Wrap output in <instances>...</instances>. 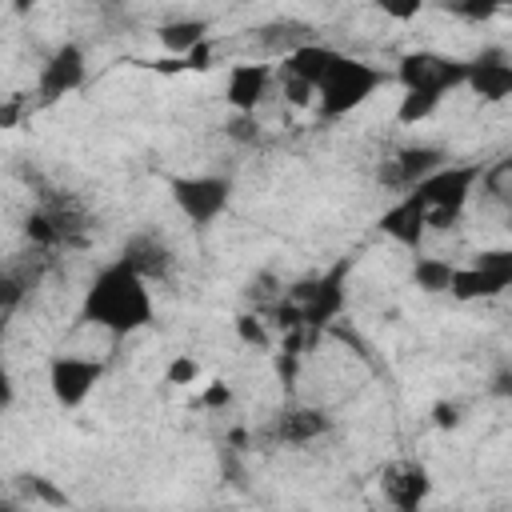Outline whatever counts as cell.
I'll return each instance as SVG.
<instances>
[{
	"instance_id": "6da1fadb",
	"label": "cell",
	"mask_w": 512,
	"mask_h": 512,
	"mask_svg": "<svg viewBox=\"0 0 512 512\" xmlns=\"http://www.w3.org/2000/svg\"><path fill=\"white\" fill-rule=\"evenodd\" d=\"M152 312H156V304H152L148 280H140L124 260L104 264L88 280L84 300H80V320L104 328L108 336H132V332L148 328Z\"/></svg>"
},
{
	"instance_id": "7a4b0ae2",
	"label": "cell",
	"mask_w": 512,
	"mask_h": 512,
	"mask_svg": "<svg viewBox=\"0 0 512 512\" xmlns=\"http://www.w3.org/2000/svg\"><path fill=\"white\" fill-rule=\"evenodd\" d=\"M348 272H352V256L336 260L332 268H324L320 276H308V280H296L284 288L280 304L272 308L276 324L280 328H300V332H320L328 328L344 304H348Z\"/></svg>"
},
{
	"instance_id": "3957f363",
	"label": "cell",
	"mask_w": 512,
	"mask_h": 512,
	"mask_svg": "<svg viewBox=\"0 0 512 512\" xmlns=\"http://www.w3.org/2000/svg\"><path fill=\"white\" fill-rule=\"evenodd\" d=\"M480 176H484V168L476 160L472 164H444L428 180H420L416 188H408L424 204V228L428 232L456 228V220L464 216V208H468L472 188L480 184Z\"/></svg>"
},
{
	"instance_id": "277c9868",
	"label": "cell",
	"mask_w": 512,
	"mask_h": 512,
	"mask_svg": "<svg viewBox=\"0 0 512 512\" xmlns=\"http://www.w3.org/2000/svg\"><path fill=\"white\" fill-rule=\"evenodd\" d=\"M384 84H388V72H384V68H376V64H368V60H356V56H344V60L328 72V80L316 88V108H320L324 120L348 116V112H356L360 104H368Z\"/></svg>"
},
{
	"instance_id": "5b68a950",
	"label": "cell",
	"mask_w": 512,
	"mask_h": 512,
	"mask_svg": "<svg viewBox=\"0 0 512 512\" xmlns=\"http://www.w3.org/2000/svg\"><path fill=\"white\" fill-rule=\"evenodd\" d=\"M168 196L172 204L180 208V216L192 224V228H208L216 224V216L228 208L232 200V180L228 176H168Z\"/></svg>"
},
{
	"instance_id": "8992f818",
	"label": "cell",
	"mask_w": 512,
	"mask_h": 512,
	"mask_svg": "<svg viewBox=\"0 0 512 512\" xmlns=\"http://www.w3.org/2000/svg\"><path fill=\"white\" fill-rule=\"evenodd\" d=\"M396 80L404 92H432V96H448L456 88H464V60L444 56V52H404L396 64Z\"/></svg>"
},
{
	"instance_id": "52a82bcc",
	"label": "cell",
	"mask_w": 512,
	"mask_h": 512,
	"mask_svg": "<svg viewBox=\"0 0 512 512\" xmlns=\"http://www.w3.org/2000/svg\"><path fill=\"white\" fill-rule=\"evenodd\" d=\"M508 284H512V252L508 248H488V252H476L472 264H464V268L456 264L448 296H456L464 304L468 300H492Z\"/></svg>"
},
{
	"instance_id": "ba28073f",
	"label": "cell",
	"mask_w": 512,
	"mask_h": 512,
	"mask_svg": "<svg viewBox=\"0 0 512 512\" xmlns=\"http://www.w3.org/2000/svg\"><path fill=\"white\" fill-rule=\"evenodd\" d=\"M100 380H104V360L76 356V352H56L48 360V388L60 408H80Z\"/></svg>"
},
{
	"instance_id": "9c48e42d",
	"label": "cell",
	"mask_w": 512,
	"mask_h": 512,
	"mask_svg": "<svg viewBox=\"0 0 512 512\" xmlns=\"http://www.w3.org/2000/svg\"><path fill=\"white\" fill-rule=\"evenodd\" d=\"M448 164V152L444 148H436V144H408V148H400V152H392L380 168H376V180L388 188V192H396V196H404L408 188H416L420 180H428L436 168H444Z\"/></svg>"
},
{
	"instance_id": "30bf717a",
	"label": "cell",
	"mask_w": 512,
	"mask_h": 512,
	"mask_svg": "<svg viewBox=\"0 0 512 512\" xmlns=\"http://www.w3.org/2000/svg\"><path fill=\"white\" fill-rule=\"evenodd\" d=\"M464 88H472L488 104L508 100L512 96V56H508V48L492 44V48H480L472 60H464Z\"/></svg>"
},
{
	"instance_id": "8fae6325",
	"label": "cell",
	"mask_w": 512,
	"mask_h": 512,
	"mask_svg": "<svg viewBox=\"0 0 512 512\" xmlns=\"http://www.w3.org/2000/svg\"><path fill=\"white\" fill-rule=\"evenodd\" d=\"M84 76H88V56H84V48L72 44V40H64V44L52 48V56L44 60V68H40V76H36V92H40L44 104H52V100H64L68 92H76V88L84 84Z\"/></svg>"
},
{
	"instance_id": "7c38bea8",
	"label": "cell",
	"mask_w": 512,
	"mask_h": 512,
	"mask_svg": "<svg viewBox=\"0 0 512 512\" xmlns=\"http://www.w3.org/2000/svg\"><path fill=\"white\" fill-rule=\"evenodd\" d=\"M272 80H276V72H272V64H264V60L232 64V68H228V80H224V104H228L236 116H256V108L264 104Z\"/></svg>"
},
{
	"instance_id": "4fadbf2b",
	"label": "cell",
	"mask_w": 512,
	"mask_h": 512,
	"mask_svg": "<svg viewBox=\"0 0 512 512\" xmlns=\"http://www.w3.org/2000/svg\"><path fill=\"white\" fill-rule=\"evenodd\" d=\"M380 488L396 512H420L432 492V476L420 460H392L380 472Z\"/></svg>"
},
{
	"instance_id": "5bb4252c",
	"label": "cell",
	"mask_w": 512,
	"mask_h": 512,
	"mask_svg": "<svg viewBox=\"0 0 512 512\" xmlns=\"http://www.w3.org/2000/svg\"><path fill=\"white\" fill-rule=\"evenodd\" d=\"M116 260H124V264H128L140 280H148V284H152V280H168L172 268H176L172 244H168L164 236H156V232H136V236H128Z\"/></svg>"
},
{
	"instance_id": "9a60e30c",
	"label": "cell",
	"mask_w": 512,
	"mask_h": 512,
	"mask_svg": "<svg viewBox=\"0 0 512 512\" xmlns=\"http://www.w3.org/2000/svg\"><path fill=\"white\" fill-rule=\"evenodd\" d=\"M340 60H344L340 48L320 44V40H308V44L292 48L288 56H280V72L292 76V80H304L308 88H320V84L328 80V72H332Z\"/></svg>"
},
{
	"instance_id": "2e32d148",
	"label": "cell",
	"mask_w": 512,
	"mask_h": 512,
	"mask_svg": "<svg viewBox=\"0 0 512 512\" xmlns=\"http://www.w3.org/2000/svg\"><path fill=\"white\" fill-rule=\"evenodd\" d=\"M328 432H332V416H328L324 408H284V412L272 420V428H268V436H272L276 444H284V448L312 444V440H320V436H328Z\"/></svg>"
},
{
	"instance_id": "e0dca14e",
	"label": "cell",
	"mask_w": 512,
	"mask_h": 512,
	"mask_svg": "<svg viewBox=\"0 0 512 512\" xmlns=\"http://www.w3.org/2000/svg\"><path fill=\"white\" fill-rule=\"evenodd\" d=\"M380 232L392 236L396 244L420 252V244H424V236H428V228H424V204H420L412 192H404V196L380 216Z\"/></svg>"
},
{
	"instance_id": "ac0fdd59",
	"label": "cell",
	"mask_w": 512,
	"mask_h": 512,
	"mask_svg": "<svg viewBox=\"0 0 512 512\" xmlns=\"http://www.w3.org/2000/svg\"><path fill=\"white\" fill-rule=\"evenodd\" d=\"M204 36H208V20H200V16L164 20V24L156 28L160 48H164V52H172V56H188V52H196V48L204 44Z\"/></svg>"
},
{
	"instance_id": "d6986e66",
	"label": "cell",
	"mask_w": 512,
	"mask_h": 512,
	"mask_svg": "<svg viewBox=\"0 0 512 512\" xmlns=\"http://www.w3.org/2000/svg\"><path fill=\"white\" fill-rule=\"evenodd\" d=\"M452 272H456V264L444 260V256H416V260H412V284H416L420 292H428V296L448 292Z\"/></svg>"
},
{
	"instance_id": "ffe728a7",
	"label": "cell",
	"mask_w": 512,
	"mask_h": 512,
	"mask_svg": "<svg viewBox=\"0 0 512 512\" xmlns=\"http://www.w3.org/2000/svg\"><path fill=\"white\" fill-rule=\"evenodd\" d=\"M28 288H32V276H28V272H20V268H0V320L12 316V312L24 304Z\"/></svg>"
},
{
	"instance_id": "44dd1931",
	"label": "cell",
	"mask_w": 512,
	"mask_h": 512,
	"mask_svg": "<svg viewBox=\"0 0 512 512\" xmlns=\"http://www.w3.org/2000/svg\"><path fill=\"white\" fill-rule=\"evenodd\" d=\"M440 104H444V100H440V96H432V92H404V96H400V104H396V120H400L404 128L424 124Z\"/></svg>"
},
{
	"instance_id": "7402d4cb",
	"label": "cell",
	"mask_w": 512,
	"mask_h": 512,
	"mask_svg": "<svg viewBox=\"0 0 512 512\" xmlns=\"http://www.w3.org/2000/svg\"><path fill=\"white\" fill-rule=\"evenodd\" d=\"M164 380H168V384H176V388L196 384V380H200V360H196L192 352L172 356V360H168V368H164Z\"/></svg>"
},
{
	"instance_id": "603a6c76",
	"label": "cell",
	"mask_w": 512,
	"mask_h": 512,
	"mask_svg": "<svg viewBox=\"0 0 512 512\" xmlns=\"http://www.w3.org/2000/svg\"><path fill=\"white\" fill-rule=\"evenodd\" d=\"M236 336H240L248 348H268V328H264V320L252 316V312H240V316H236Z\"/></svg>"
},
{
	"instance_id": "cb8c5ba5",
	"label": "cell",
	"mask_w": 512,
	"mask_h": 512,
	"mask_svg": "<svg viewBox=\"0 0 512 512\" xmlns=\"http://www.w3.org/2000/svg\"><path fill=\"white\" fill-rule=\"evenodd\" d=\"M508 180H512V160H500L496 168H484V176H480V184H484L500 204H508Z\"/></svg>"
},
{
	"instance_id": "d4e9b609",
	"label": "cell",
	"mask_w": 512,
	"mask_h": 512,
	"mask_svg": "<svg viewBox=\"0 0 512 512\" xmlns=\"http://www.w3.org/2000/svg\"><path fill=\"white\" fill-rule=\"evenodd\" d=\"M276 80H280V92H284V100H288V104L308 108V104L316 100V88H308L304 80H292V76H284V72H276Z\"/></svg>"
},
{
	"instance_id": "484cf974",
	"label": "cell",
	"mask_w": 512,
	"mask_h": 512,
	"mask_svg": "<svg viewBox=\"0 0 512 512\" xmlns=\"http://www.w3.org/2000/svg\"><path fill=\"white\" fill-rule=\"evenodd\" d=\"M16 400V380H12V368L4 360V320H0V412H8Z\"/></svg>"
},
{
	"instance_id": "4316f807",
	"label": "cell",
	"mask_w": 512,
	"mask_h": 512,
	"mask_svg": "<svg viewBox=\"0 0 512 512\" xmlns=\"http://www.w3.org/2000/svg\"><path fill=\"white\" fill-rule=\"evenodd\" d=\"M224 132H228L232 140H240V144H252V140L260 136V120H256V116H236V112H232V120L224 124Z\"/></svg>"
},
{
	"instance_id": "83f0119b",
	"label": "cell",
	"mask_w": 512,
	"mask_h": 512,
	"mask_svg": "<svg viewBox=\"0 0 512 512\" xmlns=\"http://www.w3.org/2000/svg\"><path fill=\"white\" fill-rule=\"evenodd\" d=\"M200 404H204V408H228V404H232V388H228L224 380H216V384H208V388H204Z\"/></svg>"
},
{
	"instance_id": "f1b7e54d",
	"label": "cell",
	"mask_w": 512,
	"mask_h": 512,
	"mask_svg": "<svg viewBox=\"0 0 512 512\" xmlns=\"http://www.w3.org/2000/svg\"><path fill=\"white\" fill-rule=\"evenodd\" d=\"M448 12H456L464 20H488V16H496V4H452Z\"/></svg>"
},
{
	"instance_id": "f546056e",
	"label": "cell",
	"mask_w": 512,
	"mask_h": 512,
	"mask_svg": "<svg viewBox=\"0 0 512 512\" xmlns=\"http://www.w3.org/2000/svg\"><path fill=\"white\" fill-rule=\"evenodd\" d=\"M432 420H436V428H456V424H460V408L448 404V400H440V404L432 408Z\"/></svg>"
},
{
	"instance_id": "4dcf8cb0",
	"label": "cell",
	"mask_w": 512,
	"mask_h": 512,
	"mask_svg": "<svg viewBox=\"0 0 512 512\" xmlns=\"http://www.w3.org/2000/svg\"><path fill=\"white\" fill-rule=\"evenodd\" d=\"M28 492H36V496H44L48 504H64V492H56L44 476H28Z\"/></svg>"
},
{
	"instance_id": "1f68e13d",
	"label": "cell",
	"mask_w": 512,
	"mask_h": 512,
	"mask_svg": "<svg viewBox=\"0 0 512 512\" xmlns=\"http://www.w3.org/2000/svg\"><path fill=\"white\" fill-rule=\"evenodd\" d=\"M416 12H420V4H416V0H412V4H404V8H388V4H384V16H392V20H412Z\"/></svg>"
},
{
	"instance_id": "d6a6232c",
	"label": "cell",
	"mask_w": 512,
	"mask_h": 512,
	"mask_svg": "<svg viewBox=\"0 0 512 512\" xmlns=\"http://www.w3.org/2000/svg\"><path fill=\"white\" fill-rule=\"evenodd\" d=\"M492 392H496V396H508V368H504V372H496V384H492Z\"/></svg>"
},
{
	"instance_id": "836d02e7",
	"label": "cell",
	"mask_w": 512,
	"mask_h": 512,
	"mask_svg": "<svg viewBox=\"0 0 512 512\" xmlns=\"http://www.w3.org/2000/svg\"><path fill=\"white\" fill-rule=\"evenodd\" d=\"M0 512H24V504H16V500H0Z\"/></svg>"
}]
</instances>
